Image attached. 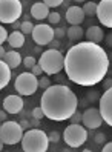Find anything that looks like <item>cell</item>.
Wrapping results in <instances>:
<instances>
[{
  "label": "cell",
  "mask_w": 112,
  "mask_h": 152,
  "mask_svg": "<svg viewBox=\"0 0 112 152\" xmlns=\"http://www.w3.org/2000/svg\"><path fill=\"white\" fill-rule=\"evenodd\" d=\"M63 69L72 83L91 88L105 80L109 71V57L98 43L79 42L65 54Z\"/></svg>",
  "instance_id": "6da1fadb"
},
{
  "label": "cell",
  "mask_w": 112,
  "mask_h": 152,
  "mask_svg": "<svg viewBox=\"0 0 112 152\" xmlns=\"http://www.w3.org/2000/svg\"><path fill=\"white\" fill-rule=\"evenodd\" d=\"M79 98L66 85H51L40 98L43 115L52 121H65L77 111Z\"/></svg>",
  "instance_id": "7a4b0ae2"
},
{
  "label": "cell",
  "mask_w": 112,
  "mask_h": 152,
  "mask_svg": "<svg viewBox=\"0 0 112 152\" xmlns=\"http://www.w3.org/2000/svg\"><path fill=\"white\" fill-rule=\"evenodd\" d=\"M20 143L25 152H46L49 149L48 134L39 128H29L26 132H23Z\"/></svg>",
  "instance_id": "3957f363"
},
{
  "label": "cell",
  "mask_w": 112,
  "mask_h": 152,
  "mask_svg": "<svg viewBox=\"0 0 112 152\" xmlns=\"http://www.w3.org/2000/svg\"><path fill=\"white\" fill-rule=\"evenodd\" d=\"M63 58L65 56L55 48H51L45 52H41L39 58V65L41 71L48 75H55L63 71Z\"/></svg>",
  "instance_id": "277c9868"
},
{
  "label": "cell",
  "mask_w": 112,
  "mask_h": 152,
  "mask_svg": "<svg viewBox=\"0 0 112 152\" xmlns=\"http://www.w3.org/2000/svg\"><path fill=\"white\" fill-rule=\"evenodd\" d=\"M23 132L25 131L19 121L5 120L0 124V140L3 141V145H8V146L19 145L23 137Z\"/></svg>",
  "instance_id": "5b68a950"
},
{
  "label": "cell",
  "mask_w": 112,
  "mask_h": 152,
  "mask_svg": "<svg viewBox=\"0 0 112 152\" xmlns=\"http://www.w3.org/2000/svg\"><path fill=\"white\" fill-rule=\"evenodd\" d=\"M23 14V6L20 0H0V23L11 25L19 22Z\"/></svg>",
  "instance_id": "8992f818"
},
{
  "label": "cell",
  "mask_w": 112,
  "mask_h": 152,
  "mask_svg": "<svg viewBox=\"0 0 112 152\" xmlns=\"http://www.w3.org/2000/svg\"><path fill=\"white\" fill-rule=\"evenodd\" d=\"M63 140L69 148H80L88 140V131L80 123H71L63 131Z\"/></svg>",
  "instance_id": "52a82bcc"
},
{
  "label": "cell",
  "mask_w": 112,
  "mask_h": 152,
  "mask_svg": "<svg viewBox=\"0 0 112 152\" xmlns=\"http://www.w3.org/2000/svg\"><path fill=\"white\" fill-rule=\"evenodd\" d=\"M14 88L20 95H32L39 89V77L32 72H22L15 78Z\"/></svg>",
  "instance_id": "ba28073f"
},
{
  "label": "cell",
  "mask_w": 112,
  "mask_h": 152,
  "mask_svg": "<svg viewBox=\"0 0 112 152\" xmlns=\"http://www.w3.org/2000/svg\"><path fill=\"white\" fill-rule=\"evenodd\" d=\"M31 35H32V40L37 45L45 46V45H49L54 40V28H52V25L40 23V25H36L32 28Z\"/></svg>",
  "instance_id": "9c48e42d"
},
{
  "label": "cell",
  "mask_w": 112,
  "mask_h": 152,
  "mask_svg": "<svg viewBox=\"0 0 112 152\" xmlns=\"http://www.w3.org/2000/svg\"><path fill=\"white\" fill-rule=\"evenodd\" d=\"M98 112L101 115L103 121L109 126H112V88H108L105 94L100 97Z\"/></svg>",
  "instance_id": "30bf717a"
},
{
  "label": "cell",
  "mask_w": 112,
  "mask_h": 152,
  "mask_svg": "<svg viewBox=\"0 0 112 152\" xmlns=\"http://www.w3.org/2000/svg\"><path fill=\"white\" fill-rule=\"evenodd\" d=\"M95 15L103 26L112 28V0H100V3H97Z\"/></svg>",
  "instance_id": "8fae6325"
},
{
  "label": "cell",
  "mask_w": 112,
  "mask_h": 152,
  "mask_svg": "<svg viewBox=\"0 0 112 152\" xmlns=\"http://www.w3.org/2000/svg\"><path fill=\"white\" fill-rule=\"evenodd\" d=\"M81 123L86 129H98L103 124V118L95 108H89L81 114Z\"/></svg>",
  "instance_id": "7c38bea8"
},
{
  "label": "cell",
  "mask_w": 112,
  "mask_h": 152,
  "mask_svg": "<svg viewBox=\"0 0 112 152\" xmlns=\"http://www.w3.org/2000/svg\"><path fill=\"white\" fill-rule=\"evenodd\" d=\"M23 98L19 95H8L3 100V111H6V114H19L23 109Z\"/></svg>",
  "instance_id": "4fadbf2b"
},
{
  "label": "cell",
  "mask_w": 112,
  "mask_h": 152,
  "mask_svg": "<svg viewBox=\"0 0 112 152\" xmlns=\"http://www.w3.org/2000/svg\"><path fill=\"white\" fill-rule=\"evenodd\" d=\"M84 12L80 6H69L68 8V11H66V22L68 23H71V25H81L83 20H84Z\"/></svg>",
  "instance_id": "5bb4252c"
},
{
  "label": "cell",
  "mask_w": 112,
  "mask_h": 152,
  "mask_svg": "<svg viewBox=\"0 0 112 152\" xmlns=\"http://www.w3.org/2000/svg\"><path fill=\"white\" fill-rule=\"evenodd\" d=\"M49 10L51 8L48 5H45L43 2H37L31 6V15L34 17L36 20H45L48 14H49Z\"/></svg>",
  "instance_id": "9a60e30c"
},
{
  "label": "cell",
  "mask_w": 112,
  "mask_h": 152,
  "mask_svg": "<svg viewBox=\"0 0 112 152\" xmlns=\"http://www.w3.org/2000/svg\"><path fill=\"white\" fill-rule=\"evenodd\" d=\"M83 37H86V40H88V42L98 43L100 45L103 42V39H105V34H103V29L100 28V26H89V28L86 29Z\"/></svg>",
  "instance_id": "2e32d148"
},
{
  "label": "cell",
  "mask_w": 112,
  "mask_h": 152,
  "mask_svg": "<svg viewBox=\"0 0 112 152\" xmlns=\"http://www.w3.org/2000/svg\"><path fill=\"white\" fill-rule=\"evenodd\" d=\"M11 75H12L11 68L5 63L3 58H0V91L5 89L8 86V83L11 82Z\"/></svg>",
  "instance_id": "e0dca14e"
},
{
  "label": "cell",
  "mask_w": 112,
  "mask_h": 152,
  "mask_svg": "<svg viewBox=\"0 0 112 152\" xmlns=\"http://www.w3.org/2000/svg\"><path fill=\"white\" fill-rule=\"evenodd\" d=\"M8 45L11 48L17 49V48H22L25 45V34L20 31V29H14L11 34H8Z\"/></svg>",
  "instance_id": "ac0fdd59"
},
{
  "label": "cell",
  "mask_w": 112,
  "mask_h": 152,
  "mask_svg": "<svg viewBox=\"0 0 112 152\" xmlns=\"http://www.w3.org/2000/svg\"><path fill=\"white\" fill-rule=\"evenodd\" d=\"M3 60H5V63L9 66L11 69H15V68H19V65L22 63V56L15 49H11V51H6L5 52Z\"/></svg>",
  "instance_id": "d6986e66"
},
{
  "label": "cell",
  "mask_w": 112,
  "mask_h": 152,
  "mask_svg": "<svg viewBox=\"0 0 112 152\" xmlns=\"http://www.w3.org/2000/svg\"><path fill=\"white\" fill-rule=\"evenodd\" d=\"M68 37L69 40L72 42H80V39L84 35V31L81 29V25H71L69 28H68Z\"/></svg>",
  "instance_id": "ffe728a7"
},
{
  "label": "cell",
  "mask_w": 112,
  "mask_h": 152,
  "mask_svg": "<svg viewBox=\"0 0 112 152\" xmlns=\"http://www.w3.org/2000/svg\"><path fill=\"white\" fill-rule=\"evenodd\" d=\"M81 10H83L84 15L94 17V15H95V11H97V3H95V2H84V5H83Z\"/></svg>",
  "instance_id": "44dd1931"
},
{
  "label": "cell",
  "mask_w": 112,
  "mask_h": 152,
  "mask_svg": "<svg viewBox=\"0 0 112 152\" xmlns=\"http://www.w3.org/2000/svg\"><path fill=\"white\" fill-rule=\"evenodd\" d=\"M32 28H34V23H31L29 20H26V22L20 23V28H19V29H20L25 35H28V34L32 32Z\"/></svg>",
  "instance_id": "7402d4cb"
},
{
  "label": "cell",
  "mask_w": 112,
  "mask_h": 152,
  "mask_svg": "<svg viewBox=\"0 0 112 152\" xmlns=\"http://www.w3.org/2000/svg\"><path fill=\"white\" fill-rule=\"evenodd\" d=\"M46 19L49 20L51 25H57V23H60V19H62V17H60V14L55 12V11H49V14H48Z\"/></svg>",
  "instance_id": "603a6c76"
},
{
  "label": "cell",
  "mask_w": 112,
  "mask_h": 152,
  "mask_svg": "<svg viewBox=\"0 0 112 152\" xmlns=\"http://www.w3.org/2000/svg\"><path fill=\"white\" fill-rule=\"evenodd\" d=\"M22 63L25 65V68H28V69H31L34 65L37 63L36 61V58H34L32 56H28V57H25V58H22Z\"/></svg>",
  "instance_id": "cb8c5ba5"
},
{
  "label": "cell",
  "mask_w": 112,
  "mask_h": 152,
  "mask_svg": "<svg viewBox=\"0 0 112 152\" xmlns=\"http://www.w3.org/2000/svg\"><path fill=\"white\" fill-rule=\"evenodd\" d=\"M63 2L65 0H43V3L48 5L49 8H57L60 5H63Z\"/></svg>",
  "instance_id": "d4e9b609"
},
{
  "label": "cell",
  "mask_w": 112,
  "mask_h": 152,
  "mask_svg": "<svg viewBox=\"0 0 112 152\" xmlns=\"http://www.w3.org/2000/svg\"><path fill=\"white\" fill-rule=\"evenodd\" d=\"M48 86H51L49 78H48V77H40V78H39V88H41L43 91H45Z\"/></svg>",
  "instance_id": "484cf974"
},
{
  "label": "cell",
  "mask_w": 112,
  "mask_h": 152,
  "mask_svg": "<svg viewBox=\"0 0 112 152\" xmlns=\"http://www.w3.org/2000/svg\"><path fill=\"white\" fill-rule=\"evenodd\" d=\"M8 39V32H6V28L3 25H0V45H3Z\"/></svg>",
  "instance_id": "4316f807"
},
{
  "label": "cell",
  "mask_w": 112,
  "mask_h": 152,
  "mask_svg": "<svg viewBox=\"0 0 112 152\" xmlns=\"http://www.w3.org/2000/svg\"><path fill=\"white\" fill-rule=\"evenodd\" d=\"M69 121H71V123H80V121H81V114H80V111H75L71 117H69Z\"/></svg>",
  "instance_id": "83f0119b"
},
{
  "label": "cell",
  "mask_w": 112,
  "mask_h": 152,
  "mask_svg": "<svg viewBox=\"0 0 112 152\" xmlns=\"http://www.w3.org/2000/svg\"><path fill=\"white\" fill-rule=\"evenodd\" d=\"M48 140H49V143H57V141L60 140V134H58L57 131L48 134Z\"/></svg>",
  "instance_id": "f1b7e54d"
},
{
  "label": "cell",
  "mask_w": 112,
  "mask_h": 152,
  "mask_svg": "<svg viewBox=\"0 0 112 152\" xmlns=\"http://www.w3.org/2000/svg\"><path fill=\"white\" fill-rule=\"evenodd\" d=\"M32 117H36V118H39V120H41L43 117H45L40 106H39V108H34V109H32Z\"/></svg>",
  "instance_id": "f546056e"
},
{
  "label": "cell",
  "mask_w": 112,
  "mask_h": 152,
  "mask_svg": "<svg viewBox=\"0 0 112 152\" xmlns=\"http://www.w3.org/2000/svg\"><path fill=\"white\" fill-rule=\"evenodd\" d=\"M31 72H32L34 75H36V77H40V75L43 74V71H41L40 65H39V63H36V65H34V66L31 68Z\"/></svg>",
  "instance_id": "4dcf8cb0"
},
{
  "label": "cell",
  "mask_w": 112,
  "mask_h": 152,
  "mask_svg": "<svg viewBox=\"0 0 112 152\" xmlns=\"http://www.w3.org/2000/svg\"><path fill=\"white\" fill-rule=\"evenodd\" d=\"M105 138H106V135L103 132H97V135H95V143H105Z\"/></svg>",
  "instance_id": "1f68e13d"
},
{
  "label": "cell",
  "mask_w": 112,
  "mask_h": 152,
  "mask_svg": "<svg viewBox=\"0 0 112 152\" xmlns=\"http://www.w3.org/2000/svg\"><path fill=\"white\" fill-rule=\"evenodd\" d=\"M63 35H65V29H62V28H57V29H54V37L62 39Z\"/></svg>",
  "instance_id": "d6a6232c"
},
{
  "label": "cell",
  "mask_w": 112,
  "mask_h": 152,
  "mask_svg": "<svg viewBox=\"0 0 112 152\" xmlns=\"http://www.w3.org/2000/svg\"><path fill=\"white\" fill-rule=\"evenodd\" d=\"M112 151V143L109 141V143H106L105 146H103V152H111Z\"/></svg>",
  "instance_id": "836d02e7"
},
{
  "label": "cell",
  "mask_w": 112,
  "mask_h": 152,
  "mask_svg": "<svg viewBox=\"0 0 112 152\" xmlns=\"http://www.w3.org/2000/svg\"><path fill=\"white\" fill-rule=\"evenodd\" d=\"M97 95H98V94L94 91V92H89V94H88V98H89L91 102H94V100H97Z\"/></svg>",
  "instance_id": "e575fe53"
},
{
  "label": "cell",
  "mask_w": 112,
  "mask_h": 152,
  "mask_svg": "<svg viewBox=\"0 0 112 152\" xmlns=\"http://www.w3.org/2000/svg\"><path fill=\"white\" fill-rule=\"evenodd\" d=\"M29 124H32L34 128H39V124H40V120L39 118H36V117H32V120H31V123Z\"/></svg>",
  "instance_id": "d590c367"
},
{
  "label": "cell",
  "mask_w": 112,
  "mask_h": 152,
  "mask_svg": "<svg viewBox=\"0 0 112 152\" xmlns=\"http://www.w3.org/2000/svg\"><path fill=\"white\" fill-rule=\"evenodd\" d=\"M20 126L23 128V131L28 129V128H29V121H28V120H22V121H20Z\"/></svg>",
  "instance_id": "8d00e7d4"
},
{
  "label": "cell",
  "mask_w": 112,
  "mask_h": 152,
  "mask_svg": "<svg viewBox=\"0 0 112 152\" xmlns=\"http://www.w3.org/2000/svg\"><path fill=\"white\" fill-rule=\"evenodd\" d=\"M6 120V111H0V121Z\"/></svg>",
  "instance_id": "74e56055"
},
{
  "label": "cell",
  "mask_w": 112,
  "mask_h": 152,
  "mask_svg": "<svg viewBox=\"0 0 112 152\" xmlns=\"http://www.w3.org/2000/svg\"><path fill=\"white\" fill-rule=\"evenodd\" d=\"M103 86H105L106 89H108V88H112V80H111V78H108L106 82H105V85H103Z\"/></svg>",
  "instance_id": "f35d334b"
},
{
  "label": "cell",
  "mask_w": 112,
  "mask_h": 152,
  "mask_svg": "<svg viewBox=\"0 0 112 152\" xmlns=\"http://www.w3.org/2000/svg\"><path fill=\"white\" fill-rule=\"evenodd\" d=\"M5 52H6L5 48L2 46V45H0V58H3V57H5Z\"/></svg>",
  "instance_id": "ab89813d"
},
{
  "label": "cell",
  "mask_w": 112,
  "mask_h": 152,
  "mask_svg": "<svg viewBox=\"0 0 112 152\" xmlns=\"http://www.w3.org/2000/svg\"><path fill=\"white\" fill-rule=\"evenodd\" d=\"M49 45H51V48H57V46H58L60 43H58V42H51Z\"/></svg>",
  "instance_id": "60d3db41"
},
{
  "label": "cell",
  "mask_w": 112,
  "mask_h": 152,
  "mask_svg": "<svg viewBox=\"0 0 112 152\" xmlns=\"http://www.w3.org/2000/svg\"><path fill=\"white\" fill-rule=\"evenodd\" d=\"M12 26H14V29H19L20 28V23H17V22H14V23H11Z\"/></svg>",
  "instance_id": "b9f144b4"
},
{
  "label": "cell",
  "mask_w": 112,
  "mask_h": 152,
  "mask_svg": "<svg viewBox=\"0 0 112 152\" xmlns=\"http://www.w3.org/2000/svg\"><path fill=\"white\" fill-rule=\"evenodd\" d=\"M74 2H77V3H84L86 0H74Z\"/></svg>",
  "instance_id": "7bdbcfd3"
},
{
  "label": "cell",
  "mask_w": 112,
  "mask_h": 152,
  "mask_svg": "<svg viewBox=\"0 0 112 152\" xmlns=\"http://www.w3.org/2000/svg\"><path fill=\"white\" fill-rule=\"evenodd\" d=\"M3 146H5V145H3V141H2V140H0V151H2V149H3Z\"/></svg>",
  "instance_id": "ee69618b"
},
{
  "label": "cell",
  "mask_w": 112,
  "mask_h": 152,
  "mask_svg": "<svg viewBox=\"0 0 112 152\" xmlns=\"http://www.w3.org/2000/svg\"><path fill=\"white\" fill-rule=\"evenodd\" d=\"M0 124H2V121H0Z\"/></svg>",
  "instance_id": "f6af8a7d"
}]
</instances>
